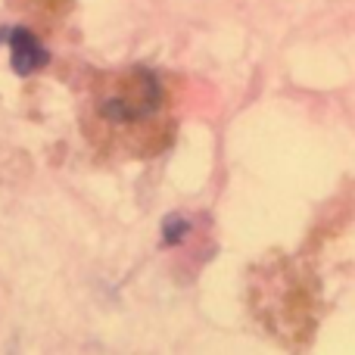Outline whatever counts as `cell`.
<instances>
[{
	"mask_svg": "<svg viewBox=\"0 0 355 355\" xmlns=\"http://www.w3.org/2000/svg\"><path fill=\"white\" fill-rule=\"evenodd\" d=\"M162 110H166V91L162 81L147 69H128V72L103 75L94 85L91 112L94 131L100 137L119 141L131 153H150L147 135H156Z\"/></svg>",
	"mask_w": 355,
	"mask_h": 355,
	"instance_id": "1",
	"label": "cell"
},
{
	"mask_svg": "<svg viewBox=\"0 0 355 355\" xmlns=\"http://www.w3.org/2000/svg\"><path fill=\"white\" fill-rule=\"evenodd\" d=\"M10 41V53H12V72L16 75H31L47 62V50L41 47L31 31L25 28H12L10 35H0V44Z\"/></svg>",
	"mask_w": 355,
	"mask_h": 355,
	"instance_id": "2",
	"label": "cell"
},
{
	"mask_svg": "<svg viewBox=\"0 0 355 355\" xmlns=\"http://www.w3.org/2000/svg\"><path fill=\"white\" fill-rule=\"evenodd\" d=\"M184 234H187V221L178 218V215H175V218H166V240H168V243H178Z\"/></svg>",
	"mask_w": 355,
	"mask_h": 355,
	"instance_id": "3",
	"label": "cell"
}]
</instances>
